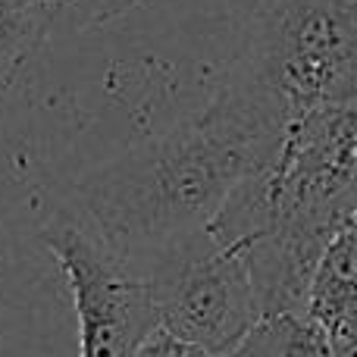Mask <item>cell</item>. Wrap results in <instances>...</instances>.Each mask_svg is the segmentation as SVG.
<instances>
[{
  "label": "cell",
  "instance_id": "7c38bea8",
  "mask_svg": "<svg viewBox=\"0 0 357 357\" xmlns=\"http://www.w3.org/2000/svg\"><path fill=\"white\" fill-rule=\"evenodd\" d=\"M345 104L357 107V66H354V75H351V82H348V91H345Z\"/></svg>",
  "mask_w": 357,
  "mask_h": 357
},
{
  "label": "cell",
  "instance_id": "8992f818",
  "mask_svg": "<svg viewBox=\"0 0 357 357\" xmlns=\"http://www.w3.org/2000/svg\"><path fill=\"white\" fill-rule=\"evenodd\" d=\"M326 333L307 314L260 317L226 357H326Z\"/></svg>",
  "mask_w": 357,
  "mask_h": 357
},
{
  "label": "cell",
  "instance_id": "9c48e42d",
  "mask_svg": "<svg viewBox=\"0 0 357 357\" xmlns=\"http://www.w3.org/2000/svg\"><path fill=\"white\" fill-rule=\"evenodd\" d=\"M135 357H213V354L204 351L201 345H191V342L178 339V335L157 326L154 333L144 339V345L138 348Z\"/></svg>",
  "mask_w": 357,
  "mask_h": 357
},
{
  "label": "cell",
  "instance_id": "4fadbf2b",
  "mask_svg": "<svg viewBox=\"0 0 357 357\" xmlns=\"http://www.w3.org/2000/svg\"><path fill=\"white\" fill-rule=\"evenodd\" d=\"M345 226H354L357 229V191H354V204H351V213H348V222Z\"/></svg>",
  "mask_w": 357,
  "mask_h": 357
},
{
  "label": "cell",
  "instance_id": "52a82bcc",
  "mask_svg": "<svg viewBox=\"0 0 357 357\" xmlns=\"http://www.w3.org/2000/svg\"><path fill=\"white\" fill-rule=\"evenodd\" d=\"M44 41L47 35L35 19L0 0V94L16 82V75Z\"/></svg>",
  "mask_w": 357,
  "mask_h": 357
},
{
  "label": "cell",
  "instance_id": "5b68a950",
  "mask_svg": "<svg viewBox=\"0 0 357 357\" xmlns=\"http://www.w3.org/2000/svg\"><path fill=\"white\" fill-rule=\"evenodd\" d=\"M307 317L326 335L357 323V229L342 226L326 245L310 279Z\"/></svg>",
  "mask_w": 357,
  "mask_h": 357
},
{
  "label": "cell",
  "instance_id": "7a4b0ae2",
  "mask_svg": "<svg viewBox=\"0 0 357 357\" xmlns=\"http://www.w3.org/2000/svg\"><path fill=\"white\" fill-rule=\"evenodd\" d=\"M238 63L291 116L345 104L357 66V19L326 0H279L257 19Z\"/></svg>",
  "mask_w": 357,
  "mask_h": 357
},
{
  "label": "cell",
  "instance_id": "3957f363",
  "mask_svg": "<svg viewBox=\"0 0 357 357\" xmlns=\"http://www.w3.org/2000/svg\"><path fill=\"white\" fill-rule=\"evenodd\" d=\"M142 276L157 326L213 357H226L260 320L257 291L241 251L213 241L207 229L157 254Z\"/></svg>",
  "mask_w": 357,
  "mask_h": 357
},
{
  "label": "cell",
  "instance_id": "30bf717a",
  "mask_svg": "<svg viewBox=\"0 0 357 357\" xmlns=\"http://www.w3.org/2000/svg\"><path fill=\"white\" fill-rule=\"evenodd\" d=\"M326 342H329L326 357H357V323L339 335H326Z\"/></svg>",
  "mask_w": 357,
  "mask_h": 357
},
{
  "label": "cell",
  "instance_id": "277c9868",
  "mask_svg": "<svg viewBox=\"0 0 357 357\" xmlns=\"http://www.w3.org/2000/svg\"><path fill=\"white\" fill-rule=\"evenodd\" d=\"M41 241L73 291L79 357H135L157 329V310L142 273L100 245L63 204L44 220Z\"/></svg>",
  "mask_w": 357,
  "mask_h": 357
},
{
  "label": "cell",
  "instance_id": "ba28073f",
  "mask_svg": "<svg viewBox=\"0 0 357 357\" xmlns=\"http://www.w3.org/2000/svg\"><path fill=\"white\" fill-rule=\"evenodd\" d=\"M138 3L142 0H50L44 13V31H47V41L79 35V31L98 29V25L126 16Z\"/></svg>",
  "mask_w": 357,
  "mask_h": 357
},
{
  "label": "cell",
  "instance_id": "6da1fadb",
  "mask_svg": "<svg viewBox=\"0 0 357 357\" xmlns=\"http://www.w3.org/2000/svg\"><path fill=\"white\" fill-rule=\"evenodd\" d=\"M291 113L232 63L207 107L79 176L60 201L135 270L204 232L238 185L276 157Z\"/></svg>",
  "mask_w": 357,
  "mask_h": 357
},
{
  "label": "cell",
  "instance_id": "8fae6325",
  "mask_svg": "<svg viewBox=\"0 0 357 357\" xmlns=\"http://www.w3.org/2000/svg\"><path fill=\"white\" fill-rule=\"evenodd\" d=\"M329 6H335V10H342V13H348V16H354L357 19V0H326Z\"/></svg>",
  "mask_w": 357,
  "mask_h": 357
}]
</instances>
